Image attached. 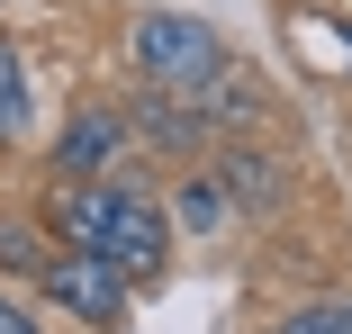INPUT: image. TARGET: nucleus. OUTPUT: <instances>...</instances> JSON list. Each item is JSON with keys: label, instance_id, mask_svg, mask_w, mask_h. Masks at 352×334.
<instances>
[{"label": "nucleus", "instance_id": "20e7f679", "mask_svg": "<svg viewBox=\"0 0 352 334\" xmlns=\"http://www.w3.org/2000/svg\"><path fill=\"white\" fill-rule=\"evenodd\" d=\"M54 172H63V181H118V172H135V126H126V109H118V100H82L73 118L54 126Z\"/></svg>", "mask_w": 352, "mask_h": 334}, {"label": "nucleus", "instance_id": "423d86ee", "mask_svg": "<svg viewBox=\"0 0 352 334\" xmlns=\"http://www.w3.org/2000/svg\"><path fill=\"white\" fill-rule=\"evenodd\" d=\"M208 181L226 190V208H280V190H289V181H280V163H271V154H253V145H226Z\"/></svg>", "mask_w": 352, "mask_h": 334}, {"label": "nucleus", "instance_id": "1a4fd4ad", "mask_svg": "<svg viewBox=\"0 0 352 334\" xmlns=\"http://www.w3.org/2000/svg\"><path fill=\"white\" fill-rule=\"evenodd\" d=\"M172 217H181L190 235H199V226H217V217H226V190L208 181V172H190V181H181V199H172Z\"/></svg>", "mask_w": 352, "mask_h": 334}, {"label": "nucleus", "instance_id": "9d476101", "mask_svg": "<svg viewBox=\"0 0 352 334\" xmlns=\"http://www.w3.org/2000/svg\"><path fill=\"white\" fill-rule=\"evenodd\" d=\"M19 126H28V73H19V54L0 45V145H10Z\"/></svg>", "mask_w": 352, "mask_h": 334}, {"label": "nucleus", "instance_id": "9b49d317", "mask_svg": "<svg viewBox=\"0 0 352 334\" xmlns=\"http://www.w3.org/2000/svg\"><path fill=\"white\" fill-rule=\"evenodd\" d=\"M0 334H45V316H28L10 289H0Z\"/></svg>", "mask_w": 352, "mask_h": 334}, {"label": "nucleus", "instance_id": "f03ea898", "mask_svg": "<svg viewBox=\"0 0 352 334\" xmlns=\"http://www.w3.org/2000/svg\"><path fill=\"white\" fill-rule=\"evenodd\" d=\"M100 262H118L126 280H154L163 262H172V217L154 208V190L135 181V172H118V190H109V217H100V244H91Z\"/></svg>", "mask_w": 352, "mask_h": 334}, {"label": "nucleus", "instance_id": "39448f33", "mask_svg": "<svg viewBox=\"0 0 352 334\" xmlns=\"http://www.w3.org/2000/svg\"><path fill=\"white\" fill-rule=\"evenodd\" d=\"M126 126H135V136H145V145H163V154H199L208 145V109L190 100V91H145V100H126Z\"/></svg>", "mask_w": 352, "mask_h": 334}, {"label": "nucleus", "instance_id": "7ed1b4c3", "mask_svg": "<svg viewBox=\"0 0 352 334\" xmlns=\"http://www.w3.org/2000/svg\"><path fill=\"white\" fill-rule=\"evenodd\" d=\"M36 289H45V307L54 316H73V325H118L126 307H135V280L118 271V262H100V253H45V271H36Z\"/></svg>", "mask_w": 352, "mask_h": 334}, {"label": "nucleus", "instance_id": "6e6552de", "mask_svg": "<svg viewBox=\"0 0 352 334\" xmlns=\"http://www.w3.org/2000/svg\"><path fill=\"white\" fill-rule=\"evenodd\" d=\"M271 334H352V298H307V307H289Z\"/></svg>", "mask_w": 352, "mask_h": 334}, {"label": "nucleus", "instance_id": "f257e3e1", "mask_svg": "<svg viewBox=\"0 0 352 334\" xmlns=\"http://www.w3.org/2000/svg\"><path fill=\"white\" fill-rule=\"evenodd\" d=\"M126 54H135V73L163 82V91H199V82L226 73V36L208 27V19H181V10L135 19V27H126Z\"/></svg>", "mask_w": 352, "mask_h": 334}, {"label": "nucleus", "instance_id": "0eeeda50", "mask_svg": "<svg viewBox=\"0 0 352 334\" xmlns=\"http://www.w3.org/2000/svg\"><path fill=\"white\" fill-rule=\"evenodd\" d=\"M0 271L36 280V271H45V226H28V217H0Z\"/></svg>", "mask_w": 352, "mask_h": 334}]
</instances>
